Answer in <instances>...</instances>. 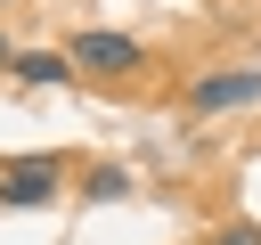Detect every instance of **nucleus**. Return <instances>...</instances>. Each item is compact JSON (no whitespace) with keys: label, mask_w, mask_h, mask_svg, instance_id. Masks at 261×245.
<instances>
[{"label":"nucleus","mask_w":261,"mask_h":245,"mask_svg":"<svg viewBox=\"0 0 261 245\" xmlns=\"http://www.w3.org/2000/svg\"><path fill=\"white\" fill-rule=\"evenodd\" d=\"M65 57H73L82 74H130L147 49H139L130 33H106V24H90V33H73V49H65Z\"/></svg>","instance_id":"nucleus-1"},{"label":"nucleus","mask_w":261,"mask_h":245,"mask_svg":"<svg viewBox=\"0 0 261 245\" xmlns=\"http://www.w3.org/2000/svg\"><path fill=\"white\" fill-rule=\"evenodd\" d=\"M82 196H90V204H122V196H130V172H122V163H90V172H82Z\"/></svg>","instance_id":"nucleus-4"},{"label":"nucleus","mask_w":261,"mask_h":245,"mask_svg":"<svg viewBox=\"0 0 261 245\" xmlns=\"http://www.w3.org/2000/svg\"><path fill=\"white\" fill-rule=\"evenodd\" d=\"M0 65H8V41H0Z\"/></svg>","instance_id":"nucleus-7"},{"label":"nucleus","mask_w":261,"mask_h":245,"mask_svg":"<svg viewBox=\"0 0 261 245\" xmlns=\"http://www.w3.org/2000/svg\"><path fill=\"white\" fill-rule=\"evenodd\" d=\"M212 245H261V229H245V220H237V229H220Z\"/></svg>","instance_id":"nucleus-6"},{"label":"nucleus","mask_w":261,"mask_h":245,"mask_svg":"<svg viewBox=\"0 0 261 245\" xmlns=\"http://www.w3.org/2000/svg\"><path fill=\"white\" fill-rule=\"evenodd\" d=\"M65 74H73V57H49V49L16 57V82H33V90H41V82H65Z\"/></svg>","instance_id":"nucleus-5"},{"label":"nucleus","mask_w":261,"mask_h":245,"mask_svg":"<svg viewBox=\"0 0 261 245\" xmlns=\"http://www.w3.org/2000/svg\"><path fill=\"white\" fill-rule=\"evenodd\" d=\"M228 106H261V74H204L188 90V114H228Z\"/></svg>","instance_id":"nucleus-3"},{"label":"nucleus","mask_w":261,"mask_h":245,"mask_svg":"<svg viewBox=\"0 0 261 245\" xmlns=\"http://www.w3.org/2000/svg\"><path fill=\"white\" fill-rule=\"evenodd\" d=\"M0 8H8V0H0Z\"/></svg>","instance_id":"nucleus-8"},{"label":"nucleus","mask_w":261,"mask_h":245,"mask_svg":"<svg viewBox=\"0 0 261 245\" xmlns=\"http://www.w3.org/2000/svg\"><path fill=\"white\" fill-rule=\"evenodd\" d=\"M57 188H65V163L57 155H16L0 172V204H49Z\"/></svg>","instance_id":"nucleus-2"}]
</instances>
